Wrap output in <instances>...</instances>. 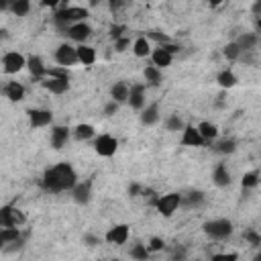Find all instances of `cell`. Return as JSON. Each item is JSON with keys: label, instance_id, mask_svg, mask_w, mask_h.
Listing matches in <instances>:
<instances>
[{"label": "cell", "instance_id": "obj_1", "mask_svg": "<svg viewBox=\"0 0 261 261\" xmlns=\"http://www.w3.org/2000/svg\"><path fill=\"white\" fill-rule=\"evenodd\" d=\"M43 186L49 192H64V190H74L78 186V175L70 163H57L43 175Z\"/></svg>", "mask_w": 261, "mask_h": 261}, {"label": "cell", "instance_id": "obj_2", "mask_svg": "<svg viewBox=\"0 0 261 261\" xmlns=\"http://www.w3.org/2000/svg\"><path fill=\"white\" fill-rule=\"evenodd\" d=\"M204 233L214 239V241H225L233 235V223L226 221V218H216V221H208L204 223Z\"/></svg>", "mask_w": 261, "mask_h": 261}, {"label": "cell", "instance_id": "obj_3", "mask_svg": "<svg viewBox=\"0 0 261 261\" xmlns=\"http://www.w3.org/2000/svg\"><path fill=\"white\" fill-rule=\"evenodd\" d=\"M180 206H182V196L175 194V192L163 194L155 200V208H157V212L163 214V216H172Z\"/></svg>", "mask_w": 261, "mask_h": 261}, {"label": "cell", "instance_id": "obj_4", "mask_svg": "<svg viewBox=\"0 0 261 261\" xmlns=\"http://www.w3.org/2000/svg\"><path fill=\"white\" fill-rule=\"evenodd\" d=\"M117 149H119V141L110 137V135H100L94 141V151L102 155V157H110V155L117 153Z\"/></svg>", "mask_w": 261, "mask_h": 261}, {"label": "cell", "instance_id": "obj_5", "mask_svg": "<svg viewBox=\"0 0 261 261\" xmlns=\"http://www.w3.org/2000/svg\"><path fill=\"white\" fill-rule=\"evenodd\" d=\"M55 61H57L61 68H70V66L78 64V49L71 47V45H68V43L59 45V47L55 49Z\"/></svg>", "mask_w": 261, "mask_h": 261}, {"label": "cell", "instance_id": "obj_6", "mask_svg": "<svg viewBox=\"0 0 261 261\" xmlns=\"http://www.w3.org/2000/svg\"><path fill=\"white\" fill-rule=\"evenodd\" d=\"M25 66H27V59L20 53H17V51H8V53H4V57H2L4 74H18Z\"/></svg>", "mask_w": 261, "mask_h": 261}, {"label": "cell", "instance_id": "obj_7", "mask_svg": "<svg viewBox=\"0 0 261 261\" xmlns=\"http://www.w3.org/2000/svg\"><path fill=\"white\" fill-rule=\"evenodd\" d=\"M23 223H25V216L18 210H15V208L4 206L0 210V225H2V228H18V225Z\"/></svg>", "mask_w": 261, "mask_h": 261}, {"label": "cell", "instance_id": "obj_8", "mask_svg": "<svg viewBox=\"0 0 261 261\" xmlns=\"http://www.w3.org/2000/svg\"><path fill=\"white\" fill-rule=\"evenodd\" d=\"M29 121H31V127L41 129V127H47L53 121V112L51 110H41V108H31L29 110Z\"/></svg>", "mask_w": 261, "mask_h": 261}, {"label": "cell", "instance_id": "obj_9", "mask_svg": "<svg viewBox=\"0 0 261 261\" xmlns=\"http://www.w3.org/2000/svg\"><path fill=\"white\" fill-rule=\"evenodd\" d=\"M66 33H68V37L71 41H76V43H80V45H84V41L92 35V29L86 23H76V25H70V29L66 31Z\"/></svg>", "mask_w": 261, "mask_h": 261}, {"label": "cell", "instance_id": "obj_10", "mask_svg": "<svg viewBox=\"0 0 261 261\" xmlns=\"http://www.w3.org/2000/svg\"><path fill=\"white\" fill-rule=\"evenodd\" d=\"M206 141L202 139V135L198 133V127H186L182 131V145L184 147H202Z\"/></svg>", "mask_w": 261, "mask_h": 261}, {"label": "cell", "instance_id": "obj_11", "mask_svg": "<svg viewBox=\"0 0 261 261\" xmlns=\"http://www.w3.org/2000/svg\"><path fill=\"white\" fill-rule=\"evenodd\" d=\"M127 239H129V226L127 225H117L106 233V241L110 245H124Z\"/></svg>", "mask_w": 261, "mask_h": 261}, {"label": "cell", "instance_id": "obj_12", "mask_svg": "<svg viewBox=\"0 0 261 261\" xmlns=\"http://www.w3.org/2000/svg\"><path fill=\"white\" fill-rule=\"evenodd\" d=\"M41 86L51 94H66L70 90V80H59V78H45L41 80Z\"/></svg>", "mask_w": 261, "mask_h": 261}, {"label": "cell", "instance_id": "obj_13", "mask_svg": "<svg viewBox=\"0 0 261 261\" xmlns=\"http://www.w3.org/2000/svg\"><path fill=\"white\" fill-rule=\"evenodd\" d=\"M68 141H70V129L68 127H53V131H51V147L61 149V147H66Z\"/></svg>", "mask_w": 261, "mask_h": 261}, {"label": "cell", "instance_id": "obj_14", "mask_svg": "<svg viewBox=\"0 0 261 261\" xmlns=\"http://www.w3.org/2000/svg\"><path fill=\"white\" fill-rule=\"evenodd\" d=\"M129 104H131V108H135V110H143L145 108V86L143 84L131 86Z\"/></svg>", "mask_w": 261, "mask_h": 261}, {"label": "cell", "instance_id": "obj_15", "mask_svg": "<svg viewBox=\"0 0 261 261\" xmlns=\"http://www.w3.org/2000/svg\"><path fill=\"white\" fill-rule=\"evenodd\" d=\"M90 188H92V182H82V184H78L74 190H71L74 202H78V204H88V202H90V196H92Z\"/></svg>", "mask_w": 261, "mask_h": 261}, {"label": "cell", "instance_id": "obj_16", "mask_svg": "<svg viewBox=\"0 0 261 261\" xmlns=\"http://www.w3.org/2000/svg\"><path fill=\"white\" fill-rule=\"evenodd\" d=\"M212 180L218 188H226V186H231V172H228V168L225 163H218L214 172H212Z\"/></svg>", "mask_w": 261, "mask_h": 261}, {"label": "cell", "instance_id": "obj_17", "mask_svg": "<svg viewBox=\"0 0 261 261\" xmlns=\"http://www.w3.org/2000/svg\"><path fill=\"white\" fill-rule=\"evenodd\" d=\"M27 68H29V71H31V76L37 78V80L47 76V68L43 66V59H41L39 55H31V57L27 59Z\"/></svg>", "mask_w": 261, "mask_h": 261}, {"label": "cell", "instance_id": "obj_18", "mask_svg": "<svg viewBox=\"0 0 261 261\" xmlns=\"http://www.w3.org/2000/svg\"><path fill=\"white\" fill-rule=\"evenodd\" d=\"M4 96L10 100V102H20L25 98V88L23 84H18V82H8L6 88H4Z\"/></svg>", "mask_w": 261, "mask_h": 261}, {"label": "cell", "instance_id": "obj_19", "mask_svg": "<svg viewBox=\"0 0 261 261\" xmlns=\"http://www.w3.org/2000/svg\"><path fill=\"white\" fill-rule=\"evenodd\" d=\"M110 96L114 102H129V96H131V88L124 84V82H117L112 88H110Z\"/></svg>", "mask_w": 261, "mask_h": 261}, {"label": "cell", "instance_id": "obj_20", "mask_svg": "<svg viewBox=\"0 0 261 261\" xmlns=\"http://www.w3.org/2000/svg\"><path fill=\"white\" fill-rule=\"evenodd\" d=\"M151 59H153V66L155 68H168V66H172V59H174V55H170L165 49H161V47H157L151 53Z\"/></svg>", "mask_w": 261, "mask_h": 261}, {"label": "cell", "instance_id": "obj_21", "mask_svg": "<svg viewBox=\"0 0 261 261\" xmlns=\"http://www.w3.org/2000/svg\"><path fill=\"white\" fill-rule=\"evenodd\" d=\"M159 121V104H149L147 108H143L141 112V122L147 124V127H151V124H155Z\"/></svg>", "mask_w": 261, "mask_h": 261}, {"label": "cell", "instance_id": "obj_22", "mask_svg": "<svg viewBox=\"0 0 261 261\" xmlns=\"http://www.w3.org/2000/svg\"><path fill=\"white\" fill-rule=\"evenodd\" d=\"M78 61L84 66H92L94 61H96V51H94V47L90 45H78Z\"/></svg>", "mask_w": 261, "mask_h": 261}, {"label": "cell", "instance_id": "obj_23", "mask_svg": "<svg viewBox=\"0 0 261 261\" xmlns=\"http://www.w3.org/2000/svg\"><path fill=\"white\" fill-rule=\"evenodd\" d=\"M133 53L137 55V57H147V55H151L153 51H151L149 39H147V37H139V39L133 43Z\"/></svg>", "mask_w": 261, "mask_h": 261}, {"label": "cell", "instance_id": "obj_24", "mask_svg": "<svg viewBox=\"0 0 261 261\" xmlns=\"http://www.w3.org/2000/svg\"><path fill=\"white\" fill-rule=\"evenodd\" d=\"M94 135H96L94 127H92V124H86V122L78 124V127L74 129V137H76L78 141H88V139H92V137H94Z\"/></svg>", "mask_w": 261, "mask_h": 261}, {"label": "cell", "instance_id": "obj_25", "mask_svg": "<svg viewBox=\"0 0 261 261\" xmlns=\"http://www.w3.org/2000/svg\"><path fill=\"white\" fill-rule=\"evenodd\" d=\"M216 82H218V86H221V88L228 90V88H233V86H237V76L233 74V71H231V70H225V71H221V74H218Z\"/></svg>", "mask_w": 261, "mask_h": 261}, {"label": "cell", "instance_id": "obj_26", "mask_svg": "<svg viewBox=\"0 0 261 261\" xmlns=\"http://www.w3.org/2000/svg\"><path fill=\"white\" fill-rule=\"evenodd\" d=\"M198 133L202 135V139H204V141H212V139L218 137V129L214 127L212 122H206V121L198 124Z\"/></svg>", "mask_w": 261, "mask_h": 261}, {"label": "cell", "instance_id": "obj_27", "mask_svg": "<svg viewBox=\"0 0 261 261\" xmlns=\"http://www.w3.org/2000/svg\"><path fill=\"white\" fill-rule=\"evenodd\" d=\"M18 239H20V231H18V228H2V231H0V245H2V247L18 241Z\"/></svg>", "mask_w": 261, "mask_h": 261}, {"label": "cell", "instance_id": "obj_28", "mask_svg": "<svg viewBox=\"0 0 261 261\" xmlns=\"http://www.w3.org/2000/svg\"><path fill=\"white\" fill-rule=\"evenodd\" d=\"M143 76H145V80H147L151 86H159L161 84V71H159V68L147 66L143 70Z\"/></svg>", "mask_w": 261, "mask_h": 261}, {"label": "cell", "instance_id": "obj_29", "mask_svg": "<svg viewBox=\"0 0 261 261\" xmlns=\"http://www.w3.org/2000/svg\"><path fill=\"white\" fill-rule=\"evenodd\" d=\"M235 43L241 47V51H251L257 45V37L251 35V33H243V35H239V39L235 41Z\"/></svg>", "mask_w": 261, "mask_h": 261}, {"label": "cell", "instance_id": "obj_30", "mask_svg": "<svg viewBox=\"0 0 261 261\" xmlns=\"http://www.w3.org/2000/svg\"><path fill=\"white\" fill-rule=\"evenodd\" d=\"M10 10H13V15H17V17H25L31 10V2L29 0H15V2L10 4Z\"/></svg>", "mask_w": 261, "mask_h": 261}, {"label": "cell", "instance_id": "obj_31", "mask_svg": "<svg viewBox=\"0 0 261 261\" xmlns=\"http://www.w3.org/2000/svg\"><path fill=\"white\" fill-rule=\"evenodd\" d=\"M149 249H147V245H133V249H131V257L135 259V261H147L149 259Z\"/></svg>", "mask_w": 261, "mask_h": 261}, {"label": "cell", "instance_id": "obj_32", "mask_svg": "<svg viewBox=\"0 0 261 261\" xmlns=\"http://www.w3.org/2000/svg\"><path fill=\"white\" fill-rule=\"evenodd\" d=\"M241 53H243V51H241V47L235 43V41H233V43H228V45H225V49H223V55L226 59H231V61L239 59V57H241Z\"/></svg>", "mask_w": 261, "mask_h": 261}, {"label": "cell", "instance_id": "obj_33", "mask_svg": "<svg viewBox=\"0 0 261 261\" xmlns=\"http://www.w3.org/2000/svg\"><path fill=\"white\" fill-rule=\"evenodd\" d=\"M235 149H237V143L233 139H223L216 143V151L223 155H231V153H235Z\"/></svg>", "mask_w": 261, "mask_h": 261}, {"label": "cell", "instance_id": "obj_34", "mask_svg": "<svg viewBox=\"0 0 261 261\" xmlns=\"http://www.w3.org/2000/svg\"><path fill=\"white\" fill-rule=\"evenodd\" d=\"M165 127H168V131H184L186 127H184V121L180 119V117H170L168 121H165Z\"/></svg>", "mask_w": 261, "mask_h": 261}, {"label": "cell", "instance_id": "obj_35", "mask_svg": "<svg viewBox=\"0 0 261 261\" xmlns=\"http://www.w3.org/2000/svg\"><path fill=\"white\" fill-rule=\"evenodd\" d=\"M241 184H243V188H255V186L259 184V174H257V172L245 174L243 180H241Z\"/></svg>", "mask_w": 261, "mask_h": 261}, {"label": "cell", "instance_id": "obj_36", "mask_svg": "<svg viewBox=\"0 0 261 261\" xmlns=\"http://www.w3.org/2000/svg\"><path fill=\"white\" fill-rule=\"evenodd\" d=\"M202 200H204V194L202 192H192L188 198L182 196V204H186V206H196V204H200Z\"/></svg>", "mask_w": 261, "mask_h": 261}, {"label": "cell", "instance_id": "obj_37", "mask_svg": "<svg viewBox=\"0 0 261 261\" xmlns=\"http://www.w3.org/2000/svg\"><path fill=\"white\" fill-rule=\"evenodd\" d=\"M45 78H59V80H70V74L66 68H51L47 70V76Z\"/></svg>", "mask_w": 261, "mask_h": 261}, {"label": "cell", "instance_id": "obj_38", "mask_svg": "<svg viewBox=\"0 0 261 261\" xmlns=\"http://www.w3.org/2000/svg\"><path fill=\"white\" fill-rule=\"evenodd\" d=\"M147 39H155V41H157V43H159V47L170 43V37H168V35H161L159 31H151V33L147 35Z\"/></svg>", "mask_w": 261, "mask_h": 261}, {"label": "cell", "instance_id": "obj_39", "mask_svg": "<svg viewBox=\"0 0 261 261\" xmlns=\"http://www.w3.org/2000/svg\"><path fill=\"white\" fill-rule=\"evenodd\" d=\"M245 239L249 243H251L253 247H259L261 245V235H257L255 231H245Z\"/></svg>", "mask_w": 261, "mask_h": 261}, {"label": "cell", "instance_id": "obj_40", "mask_svg": "<svg viewBox=\"0 0 261 261\" xmlns=\"http://www.w3.org/2000/svg\"><path fill=\"white\" fill-rule=\"evenodd\" d=\"M163 247H165V245H163V241H161L159 237H153L151 241H149V245H147V249H149V251H161Z\"/></svg>", "mask_w": 261, "mask_h": 261}, {"label": "cell", "instance_id": "obj_41", "mask_svg": "<svg viewBox=\"0 0 261 261\" xmlns=\"http://www.w3.org/2000/svg\"><path fill=\"white\" fill-rule=\"evenodd\" d=\"M131 45V41L127 39V37H122V39H119V41H114V49L119 51V53H122V51H127V47Z\"/></svg>", "mask_w": 261, "mask_h": 261}, {"label": "cell", "instance_id": "obj_42", "mask_svg": "<svg viewBox=\"0 0 261 261\" xmlns=\"http://www.w3.org/2000/svg\"><path fill=\"white\" fill-rule=\"evenodd\" d=\"M210 261H237V255L235 253H218Z\"/></svg>", "mask_w": 261, "mask_h": 261}, {"label": "cell", "instance_id": "obj_43", "mask_svg": "<svg viewBox=\"0 0 261 261\" xmlns=\"http://www.w3.org/2000/svg\"><path fill=\"white\" fill-rule=\"evenodd\" d=\"M117 110H119V102H114V100H110L106 106H104V114H106V117H112Z\"/></svg>", "mask_w": 261, "mask_h": 261}, {"label": "cell", "instance_id": "obj_44", "mask_svg": "<svg viewBox=\"0 0 261 261\" xmlns=\"http://www.w3.org/2000/svg\"><path fill=\"white\" fill-rule=\"evenodd\" d=\"M122 31H124V27H119V25H112V27H110V37H112L114 41H119V39H122Z\"/></svg>", "mask_w": 261, "mask_h": 261}, {"label": "cell", "instance_id": "obj_45", "mask_svg": "<svg viewBox=\"0 0 261 261\" xmlns=\"http://www.w3.org/2000/svg\"><path fill=\"white\" fill-rule=\"evenodd\" d=\"M161 49H165L170 55L174 53H180V45H174V43H168V45H161Z\"/></svg>", "mask_w": 261, "mask_h": 261}, {"label": "cell", "instance_id": "obj_46", "mask_svg": "<svg viewBox=\"0 0 261 261\" xmlns=\"http://www.w3.org/2000/svg\"><path fill=\"white\" fill-rule=\"evenodd\" d=\"M251 13H253L257 18L261 17V0H255V2L251 4Z\"/></svg>", "mask_w": 261, "mask_h": 261}, {"label": "cell", "instance_id": "obj_47", "mask_svg": "<svg viewBox=\"0 0 261 261\" xmlns=\"http://www.w3.org/2000/svg\"><path fill=\"white\" fill-rule=\"evenodd\" d=\"M84 243H86L88 247L98 245V237H94V235H86V237H84Z\"/></svg>", "mask_w": 261, "mask_h": 261}, {"label": "cell", "instance_id": "obj_48", "mask_svg": "<svg viewBox=\"0 0 261 261\" xmlns=\"http://www.w3.org/2000/svg\"><path fill=\"white\" fill-rule=\"evenodd\" d=\"M129 192H131V194H137V192H139V186H131Z\"/></svg>", "mask_w": 261, "mask_h": 261}, {"label": "cell", "instance_id": "obj_49", "mask_svg": "<svg viewBox=\"0 0 261 261\" xmlns=\"http://www.w3.org/2000/svg\"><path fill=\"white\" fill-rule=\"evenodd\" d=\"M121 6V2H110V10H117Z\"/></svg>", "mask_w": 261, "mask_h": 261}, {"label": "cell", "instance_id": "obj_50", "mask_svg": "<svg viewBox=\"0 0 261 261\" xmlns=\"http://www.w3.org/2000/svg\"><path fill=\"white\" fill-rule=\"evenodd\" d=\"M255 25H257V29H259V31H261V17H259V18H257V20H255Z\"/></svg>", "mask_w": 261, "mask_h": 261}, {"label": "cell", "instance_id": "obj_51", "mask_svg": "<svg viewBox=\"0 0 261 261\" xmlns=\"http://www.w3.org/2000/svg\"><path fill=\"white\" fill-rule=\"evenodd\" d=\"M253 261H261V253H257V255H255V259H253Z\"/></svg>", "mask_w": 261, "mask_h": 261}]
</instances>
